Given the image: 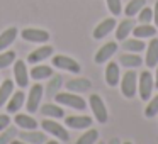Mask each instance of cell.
<instances>
[{
	"label": "cell",
	"mask_w": 158,
	"mask_h": 144,
	"mask_svg": "<svg viewBox=\"0 0 158 144\" xmlns=\"http://www.w3.org/2000/svg\"><path fill=\"white\" fill-rule=\"evenodd\" d=\"M133 34H134V38H138V39H148V38L151 39L156 34V27H155V26H150V24H141V26L133 27Z\"/></svg>",
	"instance_id": "obj_21"
},
{
	"label": "cell",
	"mask_w": 158,
	"mask_h": 144,
	"mask_svg": "<svg viewBox=\"0 0 158 144\" xmlns=\"http://www.w3.org/2000/svg\"><path fill=\"white\" fill-rule=\"evenodd\" d=\"M133 31V19H124L123 22H119V26H117L116 29V38L117 41H124V39L129 36V32Z\"/></svg>",
	"instance_id": "obj_23"
},
{
	"label": "cell",
	"mask_w": 158,
	"mask_h": 144,
	"mask_svg": "<svg viewBox=\"0 0 158 144\" xmlns=\"http://www.w3.org/2000/svg\"><path fill=\"white\" fill-rule=\"evenodd\" d=\"M89 103H90V109H92L94 117L97 119V122L106 124L107 119H109V115H107V109H106V103H104V100L100 98L99 95H95V93H94V95H90Z\"/></svg>",
	"instance_id": "obj_4"
},
{
	"label": "cell",
	"mask_w": 158,
	"mask_h": 144,
	"mask_svg": "<svg viewBox=\"0 0 158 144\" xmlns=\"http://www.w3.org/2000/svg\"><path fill=\"white\" fill-rule=\"evenodd\" d=\"M138 19H139L141 24H150V22L153 21V9H148L146 5H144V7L138 12Z\"/></svg>",
	"instance_id": "obj_33"
},
{
	"label": "cell",
	"mask_w": 158,
	"mask_h": 144,
	"mask_svg": "<svg viewBox=\"0 0 158 144\" xmlns=\"http://www.w3.org/2000/svg\"><path fill=\"white\" fill-rule=\"evenodd\" d=\"M109 144H123V142H121V141L117 139V137H114V139H110V141H109Z\"/></svg>",
	"instance_id": "obj_39"
},
{
	"label": "cell",
	"mask_w": 158,
	"mask_h": 144,
	"mask_svg": "<svg viewBox=\"0 0 158 144\" xmlns=\"http://www.w3.org/2000/svg\"><path fill=\"white\" fill-rule=\"evenodd\" d=\"M97 144H104V142H97Z\"/></svg>",
	"instance_id": "obj_43"
},
{
	"label": "cell",
	"mask_w": 158,
	"mask_h": 144,
	"mask_svg": "<svg viewBox=\"0 0 158 144\" xmlns=\"http://www.w3.org/2000/svg\"><path fill=\"white\" fill-rule=\"evenodd\" d=\"M55 98H56V103H63V105L70 107V109H75V110H85L87 109V102L80 95H77L73 92L56 93Z\"/></svg>",
	"instance_id": "obj_1"
},
{
	"label": "cell",
	"mask_w": 158,
	"mask_h": 144,
	"mask_svg": "<svg viewBox=\"0 0 158 144\" xmlns=\"http://www.w3.org/2000/svg\"><path fill=\"white\" fill-rule=\"evenodd\" d=\"M15 136H17L15 127H7V129H4L2 132H0V144H9Z\"/></svg>",
	"instance_id": "obj_32"
},
{
	"label": "cell",
	"mask_w": 158,
	"mask_h": 144,
	"mask_svg": "<svg viewBox=\"0 0 158 144\" xmlns=\"http://www.w3.org/2000/svg\"><path fill=\"white\" fill-rule=\"evenodd\" d=\"M123 49L129 53H141L144 51V42L141 39L134 38V39H124L123 41Z\"/></svg>",
	"instance_id": "obj_27"
},
{
	"label": "cell",
	"mask_w": 158,
	"mask_h": 144,
	"mask_svg": "<svg viewBox=\"0 0 158 144\" xmlns=\"http://www.w3.org/2000/svg\"><path fill=\"white\" fill-rule=\"evenodd\" d=\"M61 83H63V78L60 75H53L49 78V83L46 86V95L48 97H55L58 93V90L61 88Z\"/></svg>",
	"instance_id": "obj_28"
},
{
	"label": "cell",
	"mask_w": 158,
	"mask_h": 144,
	"mask_svg": "<svg viewBox=\"0 0 158 144\" xmlns=\"http://www.w3.org/2000/svg\"><path fill=\"white\" fill-rule=\"evenodd\" d=\"M9 144H27V142H24V141H21V139H19V141L12 139V141H10V142H9Z\"/></svg>",
	"instance_id": "obj_38"
},
{
	"label": "cell",
	"mask_w": 158,
	"mask_h": 144,
	"mask_svg": "<svg viewBox=\"0 0 158 144\" xmlns=\"http://www.w3.org/2000/svg\"><path fill=\"white\" fill-rule=\"evenodd\" d=\"M44 144H58V141H46Z\"/></svg>",
	"instance_id": "obj_41"
},
{
	"label": "cell",
	"mask_w": 158,
	"mask_h": 144,
	"mask_svg": "<svg viewBox=\"0 0 158 144\" xmlns=\"http://www.w3.org/2000/svg\"><path fill=\"white\" fill-rule=\"evenodd\" d=\"M17 34H19L17 27H9V29H5V31L0 34V51H2V49H7L9 46H10L12 42L15 41Z\"/></svg>",
	"instance_id": "obj_22"
},
{
	"label": "cell",
	"mask_w": 158,
	"mask_h": 144,
	"mask_svg": "<svg viewBox=\"0 0 158 144\" xmlns=\"http://www.w3.org/2000/svg\"><path fill=\"white\" fill-rule=\"evenodd\" d=\"M153 21H155V26L158 27V0H156V4H155V7H153Z\"/></svg>",
	"instance_id": "obj_37"
},
{
	"label": "cell",
	"mask_w": 158,
	"mask_h": 144,
	"mask_svg": "<svg viewBox=\"0 0 158 144\" xmlns=\"http://www.w3.org/2000/svg\"><path fill=\"white\" fill-rule=\"evenodd\" d=\"M116 19L114 17H109V19H104L102 22H100L99 26H97L95 29H94V39H102L106 38L109 32H112L114 29H116Z\"/></svg>",
	"instance_id": "obj_12"
},
{
	"label": "cell",
	"mask_w": 158,
	"mask_h": 144,
	"mask_svg": "<svg viewBox=\"0 0 158 144\" xmlns=\"http://www.w3.org/2000/svg\"><path fill=\"white\" fill-rule=\"evenodd\" d=\"M144 5H146V0H131L129 4L126 5V9H124V14L127 17H134Z\"/></svg>",
	"instance_id": "obj_29"
},
{
	"label": "cell",
	"mask_w": 158,
	"mask_h": 144,
	"mask_svg": "<svg viewBox=\"0 0 158 144\" xmlns=\"http://www.w3.org/2000/svg\"><path fill=\"white\" fill-rule=\"evenodd\" d=\"M97 139H99V130L90 129L87 132H83V136H80L77 139V144H95Z\"/></svg>",
	"instance_id": "obj_30"
},
{
	"label": "cell",
	"mask_w": 158,
	"mask_h": 144,
	"mask_svg": "<svg viewBox=\"0 0 158 144\" xmlns=\"http://www.w3.org/2000/svg\"><path fill=\"white\" fill-rule=\"evenodd\" d=\"M90 86H92V83L87 78H73L66 83V90H70V92H73V93L87 92V90H90Z\"/></svg>",
	"instance_id": "obj_17"
},
{
	"label": "cell",
	"mask_w": 158,
	"mask_h": 144,
	"mask_svg": "<svg viewBox=\"0 0 158 144\" xmlns=\"http://www.w3.org/2000/svg\"><path fill=\"white\" fill-rule=\"evenodd\" d=\"M155 85H156V88H158V68H156V75H155Z\"/></svg>",
	"instance_id": "obj_40"
},
{
	"label": "cell",
	"mask_w": 158,
	"mask_h": 144,
	"mask_svg": "<svg viewBox=\"0 0 158 144\" xmlns=\"http://www.w3.org/2000/svg\"><path fill=\"white\" fill-rule=\"evenodd\" d=\"M41 126H43V129H44L46 132H49L51 136H55L56 139H60V141H68V139H70L68 130H66L65 127L61 126V124L56 122V120L46 119V120H43Z\"/></svg>",
	"instance_id": "obj_5"
},
{
	"label": "cell",
	"mask_w": 158,
	"mask_h": 144,
	"mask_svg": "<svg viewBox=\"0 0 158 144\" xmlns=\"http://www.w3.org/2000/svg\"><path fill=\"white\" fill-rule=\"evenodd\" d=\"M51 76H53V68H51V66H46V65H36L34 68L31 70V76H29V78L36 80V82H41V80L51 78Z\"/></svg>",
	"instance_id": "obj_20"
},
{
	"label": "cell",
	"mask_w": 158,
	"mask_h": 144,
	"mask_svg": "<svg viewBox=\"0 0 158 144\" xmlns=\"http://www.w3.org/2000/svg\"><path fill=\"white\" fill-rule=\"evenodd\" d=\"M26 102V95L24 92H15L10 95V98L7 100V112L9 114H17L21 110V107Z\"/></svg>",
	"instance_id": "obj_15"
},
{
	"label": "cell",
	"mask_w": 158,
	"mask_h": 144,
	"mask_svg": "<svg viewBox=\"0 0 158 144\" xmlns=\"http://www.w3.org/2000/svg\"><path fill=\"white\" fill-rule=\"evenodd\" d=\"M121 78V71H119V65L117 63H109L106 66V82L109 86H116L119 83Z\"/></svg>",
	"instance_id": "obj_18"
},
{
	"label": "cell",
	"mask_w": 158,
	"mask_h": 144,
	"mask_svg": "<svg viewBox=\"0 0 158 144\" xmlns=\"http://www.w3.org/2000/svg\"><path fill=\"white\" fill-rule=\"evenodd\" d=\"M116 51H117V42H114V41L106 42V44H104L102 48L95 53V58H94V59H95L97 65H102V63L109 61V59L116 54Z\"/></svg>",
	"instance_id": "obj_10"
},
{
	"label": "cell",
	"mask_w": 158,
	"mask_h": 144,
	"mask_svg": "<svg viewBox=\"0 0 158 144\" xmlns=\"http://www.w3.org/2000/svg\"><path fill=\"white\" fill-rule=\"evenodd\" d=\"M14 120L19 127H22V129H26V130H32V129L38 127V122H36L32 117L26 115V114H15Z\"/></svg>",
	"instance_id": "obj_24"
},
{
	"label": "cell",
	"mask_w": 158,
	"mask_h": 144,
	"mask_svg": "<svg viewBox=\"0 0 158 144\" xmlns=\"http://www.w3.org/2000/svg\"><path fill=\"white\" fill-rule=\"evenodd\" d=\"M41 114L44 117H55V119H61L65 117V112L60 105H55V103H44L41 107Z\"/></svg>",
	"instance_id": "obj_26"
},
{
	"label": "cell",
	"mask_w": 158,
	"mask_h": 144,
	"mask_svg": "<svg viewBox=\"0 0 158 144\" xmlns=\"http://www.w3.org/2000/svg\"><path fill=\"white\" fill-rule=\"evenodd\" d=\"M22 39L29 42H46L49 41V32L43 31V29H36V27H27L21 32Z\"/></svg>",
	"instance_id": "obj_8"
},
{
	"label": "cell",
	"mask_w": 158,
	"mask_h": 144,
	"mask_svg": "<svg viewBox=\"0 0 158 144\" xmlns=\"http://www.w3.org/2000/svg\"><path fill=\"white\" fill-rule=\"evenodd\" d=\"M119 63L126 68H138V66L143 65V58L136 53H124L119 56Z\"/></svg>",
	"instance_id": "obj_19"
},
{
	"label": "cell",
	"mask_w": 158,
	"mask_h": 144,
	"mask_svg": "<svg viewBox=\"0 0 158 144\" xmlns=\"http://www.w3.org/2000/svg\"><path fill=\"white\" fill-rule=\"evenodd\" d=\"M121 92L126 98H133L138 92V75L131 68L124 73L123 80H121Z\"/></svg>",
	"instance_id": "obj_2"
},
{
	"label": "cell",
	"mask_w": 158,
	"mask_h": 144,
	"mask_svg": "<svg viewBox=\"0 0 158 144\" xmlns=\"http://www.w3.org/2000/svg\"><path fill=\"white\" fill-rule=\"evenodd\" d=\"M43 98V85L39 83H34L29 90V97H27V103H26V109H27L29 114H34L36 110L39 109V103H41Z\"/></svg>",
	"instance_id": "obj_7"
},
{
	"label": "cell",
	"mask_w": 158,
	"mask_h": 144,
	"mask_svg": "<svg viewBox=\"0 0 158 144\" xmlns=\"http://www.w3.org/2000/svg\"><path fill=\"white\" fill-rule=\"evenodd\" d=\"M14 93V82L12 80H4L0 85V107L5 105L10 95Z\"/></svg>",
	"instance_id": "obj_25"
},
{
	"label": "cell",
	"mask_w": 158,
	"mask_h": 144,
	"mask_svg": "<svg viewBox=\"0 0 158 144\" xmlns=\"http://www.w3.org/2000/svg\"><path fill=\"white\" fill-rule=\"evenodd\" d=\"M107 2V9L110 10L112 15H119L123 12V7H121V0H106Z\"/></svg>",
	"instance_id": "obj_35"
},
{
	"label": "cell",
	"mask_w": 158,
	"mask_h": 144,
	"mask_svg": "<svg viewBox=\"0 0 158 144\" xmlns=\"http://www.w3.org/2000/svg\"><path fill=\"white\" fill-rule=\"evenodd\" d=\"M156 114H158V95L153 97V98L150 100V103L146 105V110H144V117L151 119V117H155Z\"/></svg>",
	"instance_id": "obj_34"
},
{
	"label": "cell",
	"mask_w": 158,
	"mask_h": 144,
	"mask_svg": "<svg viewBox=\"0 0 158 144\" xmlns=\"http://www.w3.org/2000/svg\"><path fill=\"white\" fill-rule=\"evenodd\" d=\"M9 124H10V117H9L7 114H0V132L4 129H7Z\"/></svg>",
	"instance_id": "obj_36"
},
{
	"label": "cell",
	"mask_w": 158,
	"mask_h": 144,
	"mask_svg": "<svg viewBox=\"0 0 158 144\" xmlns=\"http://www.w3.org/2000/svg\"><path fill=\"white\" fill-rule=\"evenodd\" d=\"M14 61H15V53H14V51L0 53V70H2V68H7V66H10Z\"/></svg>",
	"instance_id": "obj_31"
},
{
	"label": "cell",
	"mask_w": 158,
	"mask_h": 144,
	"mask_svg": "<svg viewBox=\"0 0 158 144\" xmlns=\"http://www.w3.org/2000/svg\"><path fill=\"white\" fill-rule=\"evenodd\" d=\"M144 63H146L148 68H155V66H158V39L156 38H151V41L148 42Z\"/></svg>",
	"instance_id": "obj_11"
},
{
	"label": "cell",
	"mask_w": 158,
	"mask_h": 144,
	"mask_svg": "<svg viewBox=\"0 0 158 144\" xmlns=\"http://www.w3.org/2000/svg\"><path fill=\"white\" fill-rule=\"evenodd\" d=\"M123 144H133V142H129V141H127V142H123Z\"/></svg>",
	"instance_id": "obj_42"
},
{
	"label": "cell",
	"mask_w": 158,
	"mask_h": 144,
	"mask_svg": "<svg viewBox=\"0 0 158 144\" xmlns=\"http://www.w3.org/2000/svg\"><path fill=\"white\" fill-rule=\"evenodd\" d=\"M14 76H15V83H17L21 88H26V86H27L29 71H27V66H26V61H22V59L14 61Z\"/></svg>",
	"instance_id": "obj_9"
},
{
	"label": "cell",
	"mask_w": 158,
	"mask_h": 144,
	"mask_svg": "<svg viewBox=\"0 0 158 144\" xmlns=\"http://www.w3.org/2000/svg\"><path fill=\"white\" fill-rule=\"evenodd\" d=\"M65 124L70 129H87L92 126V117L89 115H70L65 117Z\"/></svg>",
	"instance_id": "obj_13"
},
{
	"label": "cell",
	"mask_w": 158,
	"mask_h": 144,
	"mask_svg": "<svg viewBox=\"0 0 158 144\" xmlns=\"http://www.w3.org/2000/svg\"><path fill=\"white\" fill-rule=\"evenodd\" d=\"M53 51H55V49H53L51 46H41V48L34 49L32 53H29V54H27V61L29 63H41L43 59L49 58V56L53 54Z\"/></svg>",
	"instance_id": "obj_16"
},
{
	"label": "cell",
	"mask_w": 158,
	"mask_h": 144,
	"mask_svg": "<svg viewBox=\"0 0 158 144\" xmlns=\"http://www.w3.org/2000/svg\"><path fill=\"white\" fill-rule=\"evenodd\" d=\"M153 85H155L153 75H151L150 71H143V73H141L139 80H138V93H139V97H141L143 102L150 100L151 92H153Z\"/></svg>",
	"instance_id": "obj_3"
},
{
	"label": "cell",
	"mask_w": 158,
	"mask_h": 144,
	"mask_svg": "<svg viewBox=\"0 0 158 144\" xmlns=\"http://www.w3.org/2000/svg\"><path fill=\"white\" fill-rule=\"evenodd\" d=\"M19 139L27 144H43V142H46V134L39 132V130H34V129L22 130V132H19Z\"/></svg>",
	"instance_id": "obj_14"
},
{
	"label": "cell",
	"mask_w": 158,
	"mask_h": 144,
	"mask_svg": "<svg viewBox=\"0 0 158 144\" xmlns=\"http://www.w3.org/2000/svg\"><path fill=\"white\" fill-rule=\"evenodd\" d=\"M53 65L60 70H65V71H70V73H80V65L75 61L73 58L70 56H65V54H56L53 56Z\"/></svg>",
	"instance_id": "obj_6"
}]
</instances>
